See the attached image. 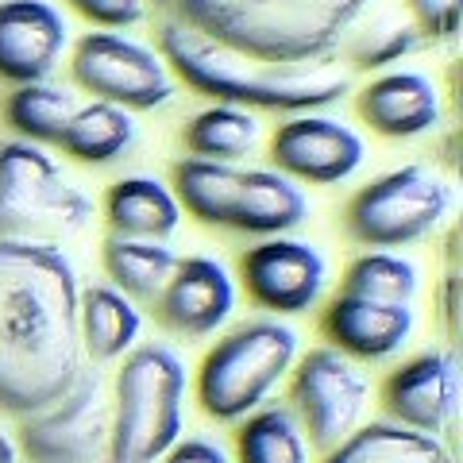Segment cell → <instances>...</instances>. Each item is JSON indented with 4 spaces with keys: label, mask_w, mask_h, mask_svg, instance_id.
I'll return each instance as SVG.
<instances>
[{
    "label": "cell",
    "mask_w": 463,
    "mask_h": 463,
    "mask_svg": "<svg viewBox=\"0 0 463 463\" xmlns=\"http://www.w3.org/2000/svg\"><path fill=\"white\" fill-rule=\"evenodd\" d=\"M78 274L47 240H0V410L32 417L85 371Z\"/></svg>",
    "instance_id": "obj_1"
},
{
    "label": "cell",
    "mask_w": 463,
    "mask_h": 463,
    "mask_svg": "<svg viewBox=\"0 0 463 463\" xmlns=\"http://www.w3.org/2000/svg\"><path fill=\"white\" fill-rule=\"evenodd\" d=\"M158 47L163 62L174 70L190 90L213 97L216 105L236 109H270V112H321L347 97L352 74L336 58L321 62H259L232 47H221L205 35L190 32L178 20H166L158 27Z\"/></svg>",
    "instance_id": "obj_2"
},
{
    "label": "cell",
    "mask_w": 463,
    "mask_h": 463,
    "mask_svg": "<svg viewBox=\"0 0 463 463\" xmlns=\"http://www.w3.org/2000/svg\"><path fill=\"white\" fill-rule=\"evenodd\" d=\"M371 0H174L178 24L259 62H321Z\"/></svg>",
    "instance_id": "obj_3"
},
{
    "label": "cell",
    "mask_w": 463,
    "mask_h": 463,
    "mask_svg": "<svg viewBox=\"0 0 463 463\" xmlns=\"http://www.w3.org/2000/svg\"><path fill=\"white\" fill-rule=\"evenodd\" d=\"M185 364L166 344L136 347L116 374L109 463H158L182 432Z\"/></svg>",
    "instance_id": "obj_4"
},
{
    "label": "cell",
    "mask_w": 463,
    "mask_h": 463,
    "mask_svg": "<svg viewBox=\"0 0 463 463\" xmlns=\"http://www.w3.org/2000/svg\"><path fill=\"white\" fill-rule=\"evenodd\" d=\"M298 332L279 321H248L209 347L197 371V402L216 421H243L294 371Z\"/></svg>",
    "instance_id": "obj_5"
},
{
    "label": "cell",
    "mask_w": 463,
    "mask_h": 463,
    "mask_svg": "<svg viewBox=\"0 0 463 463\" xmlns=\"http://www.w3.org/2000/svg\"><path fill=\"white\" fill-rule=\"evenodd\" d=\"M90 221L93 201L62 178L58 163L39 143H0V240L81 232Z\"/></svg>",
    "instance_id": "obj_6"
},
{
    "label": "cell",
    "mask_w": 463,
    "mask_h": 463,
    "mask_svg": "<svg viewBox=\"0 0 463 463\" xmlns=\"http://www.w3.org/2000/svg\"><path fill=\"white\" fill-rule=\"evenodd\" d=\"M456 205V194L437 170L398 166L364 185L344 209L347 236L367 248H405L432 236Z\"/></svg>",
    "instance_id": "obj_7"
},
{
    "label": "cell",
    "mask_w": 463,
    "mask_h": 463,
    "mask_svg": "<svg viewBox=\"0 0 463 463\" xmlns=\"http://www.w3.org/2000/svg\"><path fill=\"white\" fill-rule=\"evenodd\" d=\"M70 74L85 93H93L105 105L124 112L163 109L174 100V74L151 47L116 35V32H90L74 47Z\"/></svg>",
    "instance_id": "obj_8"
},
{
    "label": "cell",
    "mask_w": 463,
    "mask_h": 463,
    "mask_svg": "<svg viewBox=\"0 0 463 463\" xmlns=\"http://www.w3.org/2000/svg\"><path fill=\"white\" fill-rule=\"evenodd\" d=\"M367 374L336 347H313L294 371L289 386V413L298 417L301 432H309L313 448L332 452L359 429V417L367 410Z\"/></svg>",
    "instance_id": "obj_9"
},
{
    "label": "cell",
    "mask_w": 463,
    "mask_h": 463,
    "mask_svg": "<svg viewBox=\"0 0 463 463\" xmlns=\"http://www.w3.org/2000/svg\"><path fill=\"white\" fill-rule=\"evenodd\" d=\"M24 452L35 463H109L112 402L97 371H81L62 402L24 417Z\"/></svg>",
    "instance_id": "obj_10"
},
{
    "label": "cell",
    "mask_w": 463,
    "mask_h": 463,
    "mask_svg": "<svg viewBox=\"0 0 463 463\" xmlns=\"http://www.w3.org/2000/svg\"><path fill=\"white\" fill-rule=\"evenodd\" d=\"M274 170L286 178H301L313 185H336L364 166L367 143L355 128H347L336 116L301 112L279 124L270 139Z\"/></svg>",
    "instance_id": "obj_11"
},
{
    "label": "cell",
    "mask_w": 463,
    "mask_h": 463,
    "mask_svg": "<svg viewBox=\"0 0 463 463\" xmlns=\"http://www.w3.org/2000/svg\"><path fill=\"white\" fill-rule=\"evenodd\" d=\"M240 279L255 306L270 313H306L325 294L328 263L313 243L274 236L243 251Z\"/></svg>",
    "instance_id": "obj_12"
},
{
    "label": "cell",
    "mask_w": 463,
    "mask_h": 463,
    "mask_svg": "<svg viewBox=\"0 0 463 463\" xmlns=\"http://www.w3.org/2000/svg\"><path fill=\"white\" fill-rule=\"evenodd\" d=\"M459 402H463V383H459V364L452 352H425L402 364L386 379L383 405L394 417V425L425 432V437H444L459 421Z\"/></svg>",
    "instance_id": "obj_13"
},
{
    "label": "cell",
    "mask_w": 463,
    "mask_h": 463,
    "mask_svg": "<svg viewBox=\"0 0 463 463\" xmlns=\"http://www.w3.org/2000/svg\"><path fill=\"white\" fill-rule=\"evenodd\" d=\"M158 321L170 332H178L185 340L213 336L221 328L232 309H236V286L232 274L209 255H190L178 259L166 289L155 298Z\"/></svg>",
    "instance_id": "obj_14"
},
{
    "label": "cell",
    "mask_w": 463,
    "mask_h": 463,
    "mask_svg": "<svg viewBox=\"0 0 463 463\" xmlns=\"http://www.w3.org/2000/svg\"><path fill=\"white\" fill-rule=\"evenodd\" d=\"M70 43V27L51 0H0V78L47 81Z\"/></svg>",
    "instance_id": "obj_15"
},
{
    "label": "cell",
    "mask_w": 463,
    "mask_h": 463,
    "mask_svg": "<svg viewBox=\"0 0 463 463\" xmlns=\"http://www.w3.org/2000/svg\"><path fill=\"white\" fill-rule=\"evenodd\" d=\"M355 109L371 132L386 139H413L440 124V90L421 70H386L359 90Z\"/></svg>",
    "instance_id": "obj_16"
},
{
    "label": "cell",
    "mask_w": 463,
    "mask_h": 463,
    "mask_svg": "<svg viewBox=\"0 0 463 463\" xmlns=\"http://www.w3.org/2000/svg\"><path fill=\"white\" fill-rule=\"evenodd\" d=\"M325 336L347 359H390L413 336V309L371 301L355 294H336L325 309Z\"/></svg>",
    "instance_id": "obj_17"
},
{
    "label": "cell",
    "mask_w": 463,
    "mask_h": 463,
    "mask_svg": "<svg viewBox=\"0 0 463 463\" xmlns=\"http://www.w3.org/2000/svg\"><path fill=\"white\" fill-rule=\"evenodd\" d=\"M306 216H309V197L294 178H286L279 170H243L228 228L274 240L294 232Z\"/></svg>",
    "instance_id": "obj_18"
},
{
    "label": "cell",
    "mask_w": 463,
    "mask_h": 463,
    "mask_svg": "<svg viewBox=\"0 0 463 463\" xmlns=\"http://www.w3.org/2000/svg\"><path fill=\"white\" fill-rule=\"evenodd\" d=\"M105 221L116 240L166 243L182 224V205L174 201L170 185L147 178V174H132V178H120L109 190Z\"/></svg>",
    "instance_id": "obj_19"
},
{
    "label": "cell",
    "mask_w": 463,
    "mask_h": 463,
    "mask_svg": "<svg viewBox=\"0 0 463 463\" xmlns=\"http://www.w3.org/2000/svg\"><path fill=\"white\" fill-rule=\"evenodd\" d=\"M139 309L112 286H90L78 298V328H81V352L97 364L120 359L132 352L139 340Z\"/></svg>",
    "instance_id": "obj_20"
},
{
    "label": "cell",
    "mask_w": 463,
    "mask_h": 463,
    "mask_svg": "<svg viewBox=\"0 0 463 463\" xmlns=\"http://www.w3.org/2000/svg\"><path fill=\"white\" fill-rule=\"evenodd\" d=\"M243 170L232 163H209V158H182L174 163V201L185 205L194 221L209 228H228L232 205L240 194Z\"/></svg>",
    "instance_id": "obj_21"
},
{
    "label": "cell",
    "mask_w": 463,
    "mask_h": 463,
    "mask_svg": "<svg viewBox=\"0 0 463 463\" xmlns=\"http://www.w3.org/2000/svg\"><path fill=\"white\" fill-rule=\"evenodd\" d=\"M132 143H136V116L116 105H105V100H93V105H81L74 112L58 147L85 166H109Z\"/></svg>",
    "instance_id": "obj_22"
},
{
    "label": "cell",
    "mask_w": 463,
    "mask_h": 463,
    "mask_svg": "<svg viewBox=\"0 0 463 463\" xmlns=\"http://www.w3.org/2000/svg\"><path fill=\"white\" fill-rule=\"evenodd\" d=\"M325 463H456V459L437 437L379 421L355 429L344 444L332 448Z\"/></svg>",
    "instance_id": "obj_23"
},
{
    "label": "cell",
    "mask_w": 463,
    "mask_h": 463,
    "mask_svg": "<svg viewBox=\"0 0 463 463\" xmlns=\"http://www.w3.org/2000/svg\"><path fill=\"white\" fill-rule=\"evenodd\" d=\"M100 259H105L109 279L116 282L112 289L132 301H155L166 289L174 267H178V255H174L166 243H151V240H116L109 236L105 248H100Z\"/></svg>",
    "instance_id": "obj_24"
},
{
    "label": "cell",
    "mask_w": 463,
    "mask_h": 463,
    "mask_svg": "<svg viewBox=\"0 0 463 463\" xmlns=\"http://www.w3.org/2000/svg\"><path fill=\"white\" fill-rule=\"evenodd\" d=\"M81 109V100L66 85L51 81H32L16 85V93H8L5 100V120L12 132H20L27 143H58L66 132V124L74 120V112Z\"/></svg>",
    "instance_id": "obj_25"
},
{
    "label": "cell",
    "mask_w": 463,
    "mask_h": 463,
    "mask_svg": "<svg viewBox=\"0 0 463 463\" xmlns=\"http://www.w3.org/2000/svg\"><path fill=\"white\" fill-rule=\"evenodd\" d=\"M182 143L190 158H209V163H236L259 143V120L248 109L213 105L201 109L190 124L182 128Z\"/></svg>",
    "instance_id": "obj_26"
},
{
    "label": "cell",
    "mask_w": 463,
    "mask_h": 463,
    "mask_svg": "<svg viewBox=\"0 0 463 463\" xmlns=\"http://www.w3.org/2000/svg\"><path fill=\"white\" fill-rule=\"evenodd\" d=\"M236 463H309V444L289 405H267L243 417Z\"/></svg>",
    "instance_id": "obj_27"
},
{
    "label": "cell",
    "mask_w": 463,
    "mask_h": 463,
    "mask_svg": "<svg viewBox=\"0 0 463 463\" xmlns=\"http://www.w3.org/2000/svg\"><path fill=\"white\" fill-rule=\"evenodd\" d=\"M340 294L390 301V306H410L417 294V267L394 251H367L347 263Z\"/></svg>",
    "instance_id": "obj_28"
},
{
    "label": "cell",
    "mask_w": 463,
    "mask_h": 463,
    "mask_svg": "<svg viewBox=\"0 0 463 463\" xmlns=\"http://www.w3.org/2000/svg\"><path fill=\"white\" fill-rule=\"evenodd\" d=\"M425 47V39L417 35V27L402 16H383L374 20L367 32H359L352 43V66L355 70H386L410 58Z\"/></svg>",
    "instance_id": "obj_29"
},
{
    "label": "cell",
    "mask_w": 463,
    "mask_h": 463,
    "mask_svg": "<svg viewBox=\"0 0 463 463\" xmlns=\"http://www.w3.org/2000/svg\"><path fill=\"white\" fill-rule=\"evenodd\" d=\"M410 5V24L417 35L425 39V47L437 43H452L463 27V0H405Z\"/></svg>",
    "instance_id": "obj_30"
},
{
    "label": "cell",
    "mask_w": 463,
    "mask_h": 463,
    "mask_svg": "<svg viewBox=\"0 0 463 463\" xmlns=\"http://www.w3.org/2000/svg\"><path fill=\"white\" fill-rule=\"evenodd\" d=\"M66 5L100 27H132L147 12V0H66Z\"/></svg>",
    "instance_id": "obj_31"
},
{
    "label": "cell",
    "mask_w": 463,
    "mask_h": 463,
    "mask_svg": "<svg viewBox=\"0 0 463 463\" xmlns=\"http://www.w3.org/2000/svg\"><path fill=\"white\" fill-rule=\"evenodd\" d=\"M163 463H232V459L213 440H178L163 456Z\"/></svg>",
    "instance_id": "obj_32"
},
{
    "label": "cell",
    "mask_w": 463,
    "mask_h": 463,
    "mask_svg": "<svg viewBox=\"0 0 463 463\" xmlns=\"http://www.w3.org/2000/svg\"><path fill=\"white\" fill-rule=\"evenodd\" d=\"M440 321H444L448 340H456L459 336V274H456V267H448L444 286H440Z\"/></svg>",
    "instance_id": "obj_33"
},
{
    "label": "cell",
    "mask_w": 463,
    "mask_h": 463,
    "mask_svg": "<svg viewBox=\"0 0 463 463\" xmlns=\"http://www.w3.org/2000/svg\"><path fill=\"white\" fill-rule=\"evenodd\" d=\"M0 463H16V448H12V440L0 432Z\"/></svg>",
    "instance_id": "obj_34"
},
{
    "label": "cell",
    "mask_w": 463,
    "mask_h": 463,
    "mask_svg": "<svg viewBox=\"0 0 463 463\" xmlns=\"http://www.w3.org/2000/svg\"><path fill=\"white\" fill-rule=\"evenodd\" d=\"M155 5H158V8H174V0H155Z\"/></svg>",
    "instance_id": "obj_35"
}]
</instances>
